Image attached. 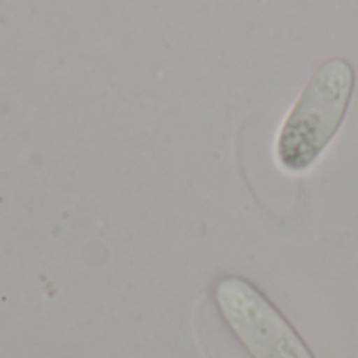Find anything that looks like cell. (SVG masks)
<instances>
[{
    "label": "cell",
    "instance_id": "cell-1",
    "mask_svg": "<svg viewBox=\"0 0 358 358\" xmlns=\"http://www.w3.org/2000/svg\"><path fill=\"white\" fill-rule=\"evenodd\" d=\"M355 86V69L344 59L319 67L287 115L279 143V164L289 172L310 168L344 122Z\"/></svg>",
    "mask_w": 358,
    "mask_h": 358
},
{
    "label": "cell",
    "instance_id": "cell-2",
    "mask_svg": "<svg viewBox=\"0 0 358 358\" xmlns=\"http://www.w3.org/2000/svg\"><path fill=\"white\" fill-rule=\"evenodd\" d=\"M216 302L254 358H315L281 313L248 281L222 279L216 285Z\"/></svg>",
    "mask_w": 358,
    "mask_h": 358
}]
</instances>
